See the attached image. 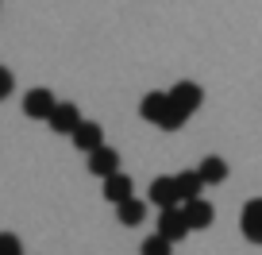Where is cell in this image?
<instances>
[{
    "label": "cell",
    "mask_w": 262,
    "mask_h": 255,
    "mask_svg": "<svg viewBox=\"0 0 262 255\" xmlns=\"http://www.w3.org/2000/svg\"><path fill=\"white\" fill-rule=\"evenodd\" d=\"M166 97H170L173 108H181L185 116H193L196 108H201V101H205V89H201V85H193V82H178Z\"/></svg>",
    "instance_id": "1"
},
{
    "label": "cell",
    "mask_w": 262,
    "mask_h": 255,
    "mask_svg": "<svg viewBox=\"0 0 262 255\" xmlns=\"http://www.w3.org/2000/svg\"><path fill=\"white\" fill-rule=\"evenodd\" d=\"M47 124H50V132H54V135H70L77 124H81V112H77V105H70V101H58L54 112L47 116Z\"/></svg>",
    "instance_id": "2"
},
{
    "label": "cell",
    "mask_w": 262,
    "mask_h": 255,
    "mask_svg": "<svg viewBox=\"0 0 262 255\" xmlns=\"http://www.w3.org/2000/svg\"><path fill=\"white\" fill-rule=\"evenodd\" d=\"M70 140H74V147H77V151H85V155H89V151L104 147V128H100L97 120H81L74 132H70Z\"/></svg>",
    "instance_id": "3"
},
{
    "label": "cell",
    "mask_w": 262,
    "mask_h": 255,
    "mask_svg": "<svg viewBox=\"0 0 262 255\" xmlns=\"http://www.w3.org/2000/svg\"><path fill=\"white\" fill-rule=\"evenodd\" d=\"M158 236L170 240V244H178V240L189 236V224H185V217H181V205L178 209H162V213H158Z\"/></svg>",
    "instance_id": "4"
},
{
    "label": "cell",
    "mask_w": 262,
    "mask_h": 255,
    "mask_svg": "<svg viewBox=\"0 0 262 255\" xmlns=\"http://www.w3.org/2000/svg\"><path fill=\"white\" fill-rule=\"evenodd\" d=\"M54 105H58V101H54L50 89H31L24 97V116H31V120H47V116L54 112Z\"/></svg>",
    "instance_id": "5"
},
{
    "label": "cell",
    "mask_w": 262,
    "mask_h": 255,
    "mask_svg": "<svg viewBox=\"0 0 262 255\" xmlns=\"http://www.w3.org/2000/svg\"><path fill=\"white\" fill-rule=\"evenodd\" d=\"M181 217H185L189 232L208 228V224H212V205H208L205 198H193V201H185V205H181Z\"/></svg>",
    "instance_id": "6"
},
{
    "label": "cell",
    "mask_w": 262,
    "mask_h": 255,
    "mask_svg": "<svg viewBox=\"0 0 262 255\" xmlns=\"http://www.w3.org/2000/svg\"><path fill=\"white\" fill-rule=\"evenodd\" d=\"M243 236L251 240V244H262V198H251L243 205Z\"/></svg>",
    "instance_id": "7"
},
{
    "label": "cell",
    "mask_w": 262,
    "mask_h": 255,
    "mask_svg": "<svg viewBox=\"0 0 262 255\" xmlns=\"http://www.w3.org/2000/svg\"><path fill=\"white\" fill-rule=\"evenodd\" d=\"M116 170H120V155H116L112 147L89 151V174H97V178H112Z\"/></svg>",
    "instance_id": "8"
},
{
    "label": "cell",
    "mask_w": 262,
    "mask_h": 255,
    "mask_svg": "<svg viewBox=\"0 0 262 255\" xmlns=\"http://www.w3.org/2000/svg\"><path fill=\"white\" fill-rule=\"evenodd\" d=\"M150 201H155L158 209H178L181 198H178L173 178H155V182H150Z\"/></svg>",
    "instance_id": "9"
},
{
    "label": "cell",
    "mask_w": 262,
    "mask_h": 255,
    "mask_svg": "<svg viewBox=\"0 0 262 255\" xmlns=\"http://www.w3.org/2000/svg\"><path fill=\"white\" fill-rule=\"evenodd\" d=\"M173 186H178V198H181V205H185V201L201 198L205 182H201V174H196V170H181V174H173Z\"/></svg>",
    "instance_id": "10"
},
{
    "label": "cell",
    "mask_w": 262,
    "mask_h": 255,
    "mask_svg": "<svg viewBox=\"0 0 262 255\" xmlns=\"http://www.w3.org/2000/svg\"><path fill=\"white\" fill-rule=\"evenodd\" d=\"M104 198L112 201V205H120V201L131 198V178L123 170H116L112 178H104Z\"/></svg>",
    "instance_id": "11"
},
{
    "label": "cell",
    "mask_w": 262,
    "mask_h": 255,
    "mask_svg": "<svg viewBox=\"0 0 262 255\" xmlns=\"http://www.w3.org/2000/svg\"><path fill=\"white\" fill-rule=\"evenodd\" d=\"M196 174H201V182H205V186H220V182L228 178V163H224V159H216V155H208L205 163L196 166Z\"/></svg>",
    "instance_id": "12"
},
{
    "label": "cell",
    "mask_w": 262,
    "mask_h": 255,
    "mask_svg": "<svg viewBox=\"0 0 262 255\" xmlns=\"http://www.w3.org/2000/svg\"><path fill=\"white\" fill-rule=\"evenodd\" d=\"M116 217H120V224H143L147 205H143V201H135V198H127V201H120V205H116Z\"/></svg>",
    "instance_id": "13"
},
{
    "label": "cell",
    "mask_w": 262,
    "mask_h": 255,
    "mask_svg": "<svg viewBox=\"0 0 262 255\" xmlns=\"http://www.w3.org/2000/svg\"><path fill=\"white\" fill-rule=\"evenodd\" d=\"M162 108H166V93H147V97H143V105H139V116H143L147 124H158Z\"/></svg>",
    "instance_id": "14"
},
{
    "label": "cell",
    "mask_w": 262,
    "mask_h": 255,
    "mask_svg": "<svg viewBox=\"0 0 262 255\" xmlns=\"http://www.w3.org/2000/svg\"><path fill=\"white\" fill-rule=\"evenodd\" d=\"M185 120H189V116L181 112V108H173L170 97H166V108H162V116H158V128H162V132H178Z\"/></svg>",
    "instance_id": "15"
},
{
    "label": "cell",
    "mask_w": 262,
    "mask_h": 255,
    "mask_svg": "<svg viewBox=\"0 0 262 255\" xmlns=\"http://www.w3.org/2000/svg\"><path fill=\"white\" fill-rule=\"evenodd\" d=\"M139 251H143V255H170V251H173V244H170V240H162V236L155 232V236H147V240H143V247H139Z\"/></svg>",
    "instance_id": "16"
},
{
    "label": "cell",
    "mask_w": 262,
    "mask_h": 255,
    "mask_svg": "<svg viewBox=\"0 0 262 255\" xmlns=\"http://www.w3.org/2000/svg\"><path fill=\"white\" fill-rule=\"evenodd\" d=\"M0 255H24V244L12 232H0Z\"/></svg>",
    "instance_id": "17"
},
{
    "label": "cell",
    "mask_w": 262,
    "mask_h": 255,
    "mask_svg": "<svg viewBox=\"0 0 262 255\" xmlns=\"http://www.w3.org/2000/svg\"><path fill=\"white\" fill-rule=\"evenodd\" d=\"M8 93H12V70H8V66H0V101L8 97Z\"/></svg>",
    "instance_id": "18"
}]
</instances>
